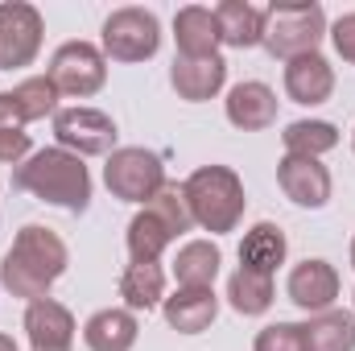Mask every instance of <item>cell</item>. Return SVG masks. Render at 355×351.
Instances as JSON below:
<instances>
[{
    "label": "cell",
    "instance_id": "cell-1",
    "mask_svg": "<svg viewBox=\"0 0 355 351\" xmlns=\"http://www.w3.org/2000/svg\"><path fill=\"white\" fill-rule=\"evenodd\" d=\"M67 261L71 252L58 240V232L42 223H25L0 261V285L21 302H42L50 298V285L67 273Z\"/></svg>",
    "mask_w": 355,
    "mask_h": 351
},
{
    "label": "cell",
    "instance_id": "cell-2",
    "mask_svg": "<svg viewBox=\"0 0 355 351\" xmlns=\"http://www.w3.org/2000/svg\"><path fill=\"white\" fill-rule=\"evenodd\" d=\"M12 182L21 190H29L33 198L54 203L62 211H75V215H83L91 207V174H87V166H83V157H75V153H67L58 145L29 153L17 166Z\"/></svg>",
    "mask_w": 355,
    "mask_h": 351
},
{
    "label": "cell",
    "instance_id": "cell-3",
    "mask_svg": "<svg viewBox=\"0 0 355 351\" xmlns=\"http://www.w3.org/2000/svg\"><path fill=\"white\" fill-rule=\"evenodd\" d=\"M182 190H186L194 228H202L211 236H227V232L240 228L248 198H244V182H240L236 170H227V166H198L182 182Z\"/></svg>",
    "mask_w": 355,
    "mask_h": 351
},
{
    "label": "cell",
    "instance_id": "cell-4",
    "mask_svg": "<svg viewBox=\"0 0 355 351\" xmlns=\"http://www.w3.org/2000/svg\"><path fill=\"white\" fill-rule=\"evenodd\" d=\"M327 37V8L314 4V0H272L265 8V46L272 58L281 62H293L302 54H318Z\"/></svg>",
    "mask_w": 355,
    "mask_h": 351
},
{
    "label": "cell",
    "instance_id": "cell-5",
    "mask_svg": "<svg viewBox=\"0 0 355 351\" xmlns=\"http://www.w3.org/2000/svg\"><path fill=\"white\" fill-rule=\"evenodd\" d=\"M162 50V21L149 8H116L103 21V58L112 62H149Z\"/></svg>",
    "mask_w": 355,
    "mask_h": 351
},
{
    "label": "cell",
    "instance_id": "cell-6",
    "mask_svg": "<svg viewBox=\"0 0 355 351\" xmlns=\"http://www.w3.org/2000/svg\"><path fill=\"white\" fill-rule=\"evenodd\" d=\"M103 182L107 190L120 198V203H137L145 207L162 186H166V166L157 153L141 149V145H128V149H116L103 166Z\"/></svg>",
    "mask_w": 355,
    "mask_h": 351
},
{
    "label": "cell",
    "instance_id": "cell-7",
    "mask_svg": "<svg viewBox=\"0 0 355 351\" xmlns=\"http://www.w3.org/2000/svg\"><path fill=\"white\" fill-rule=\"evenodd\" d=\"M58 149L75 157H112L116 153V120L99 108H58L54 112Z\"/></svg>",
    "mask_w": 355,
    "mask_h": 351
},
{
    "label": "cell",
    "instance_id": "cell-8",
    "mask_svg": "<svg viewBox=\"0 0 355 351\" xmlns=\"http://www.w3.org/2000/svg\"><path fill=\"white\" fill-rule=\"evenodd\" d=\"M50 83L58 87V95L71 99H87L107 83V58L99 46L91 42H67L54 50L50 58Z\"/></svg>",
    "mask_w": 355,
    "mask_h": 351
},
{
    "label": "cell",
    "instance_id": "cell-9",
    "mask_svg": "<svg viewBox=\"0 0 355 351\" xmlns=\"http://www.w3.org/2000/svg\"><path fill=\"white\" fill-rule=\"evenodd\" d=\"M42 33H46V21L33 4L4 0L0 4V71L29 67L42 50Z\"/></svg>",
    "mask_w": 355,
    "mask_h": 351
},
{
    "label": "cell",
    "instance_id": "cell-10",
    "mask_svg": "<svg viewBox=\"0 0 355 351\" xmlns=\"http://www.w3.org/2000/svg\"><path fill=\"white\" fill-rule=\"evenodd\" d=\"M289 302L306 314H322V310H335V298H339V273L331 261H302L289 268Z\"/></svg>",
    "mask_w": 355,
    "mask_h": 351
},
{
    "label": "cell",
    "instance_id": "cell-11",
    "mask_svg": "<svg viewBox=\"0 0 355 351\" xmlns=\"http://www.w3.org/2000/svg\"><path fill=\"white\" fill-rule=\"evenodd\" d=\"M277 182H281L285 198L306 207V211H318L331 203V170L318 157H289L285 153L277 162Z\"/></svg>",
    "mask_w": 355,
    "mask_h": 351
},
{
    "label": "cell",
    "instance_id": "cell-12",
    "mask_svg": "<svg viewBox=\"0 0 355 351\" xmlns=\"http://www.w3.org/2000/svg\"><path fill=\"white\" fill-rule=\"evenodd\" d=\"M25 335H29V348L37 351H71V343H75V314L62 302H54V298L29 302Z\"/></svg>",
    "mask_w": 355,
    "mask_h": 351
},
{
    "label": "cell",
    "instance_id": "cell-13",
    "mask_svg": "<svg viewBox=\"0 0 355 351\" xmlns=\"http://www.w3.org/2000/svg\"><path fill=\"white\" fill-rule=\"evenodd\" d=\"M335 91V67L322 54H302L293 62H285V95L302 108H318L327 103Z\"/></svg>",
    "mask_w": 355,
    "mask_h": 351
},
{
    "label": "cell",
    "instance_id": "cell-14",
    "mask_svg": "<svg viewBox=\"0 0 355 351\" xmlns=\"http://www.w3.org/2000/svg\"><path fill=\"white\" fill-rule=\"evenodd\" d=\"M223 108H227V120L240 132H265V128H272V120H277V95H272L268 83H257V79L236 83V87L227 91Z\"/></svg>",
    "mask_w": 355,
    "mask_h": 351
},
{
    "label": "cell",
    "instance_id": "cell-15",
    "mask_svg": "<svg viewBox=\"0 0 355 351\" xmlns=\"http://www.w3.org/2000/svg\"><path fill=\"white\" fill-rule=\"evenodd\" d=\"M174 42H178V58H215L219 54V21H215V8H202V4L178 8Z\"/></svg>",
    "mask_w": 355,
    "mask_h": 351
},
{
    "label": "cell",
    "instance_id": "cell-16",
    "mask_svg": "<svg viewBox=\"0 0 355 351\" xmlns=\"http://www.w3.org/2000/svg\"><path fill=\"white\" fill-rule=\"evenodd\" d=\"M170 83L186 103H202V99H215L223 83H227V62L215 54V58H174L170 67Z\"/></svg>",
    "mask_w": 355,
    "mask_h": 351
},
{
    "label": "cell",
    "instance_id": "cell-17",
    "mask_svg": "<svg viewBox=\"0 0 355 351\" xmlns=\"http://www.w3.org/2000/svg\"><path fill=\"white\" fill-rule=\"evenodd\" d=\"M215 21H219V42L232 50H252L265 42V8L248 0H223L215 8Z\"/></svg>",
    "mask_w": 355,
    "mask_h": 351
},
{
    "label": "cell",
    "instance_id": "cell-18",
    "mask_svg": "<svg viewBox=\"0 0 355 351\" xmlns=\"http://www.w3.org/2000/svg\"><path fill=\"white\" fill-rule=\"evenodd\" d=\"M162 310L178 335H202L219 314V298L215 289H178L174 298L162 302Z\"/></svg>",
    "mask_w": 355,
    "mask_h": 351
},
{
    "label": "cell",
    "instance_id": "cell-19",
    "mask_svg": "<svg viewBox=\"0 0 355 351\" xmlns=\"http://www.w3.org/2000/svg\"><path fill=\"white\" fill-rule=\"evenodd\" d=\"M289 257V240H285V232L277 228V223H257V228H248V236H244V244H240V268H248V273H265L272 277L281 264Z\"/></svg>",
    "mask_w": 355,
    "mask_h": 351
},
{
    "label": "cell",
    "instance_id": "cell-20",
    "mask_svg": "<svg viewBox=\"0 0 355 351\" xmlns=\"http://www.w3.org/2000/svg\"><path fill=\"white\" fill-rule=\"evenodd\" d=\"M137 314L132 310H120V306H112V310H99V314H91L87 327H83V343L91 351H132L137 343Z\"/></svg>",
    "mask_w": 355,
    "mask_h": 351
},
{
    "label": "cell",
    "instance_id": "cell-21",
    "mask_svg": "<svg viewBox=\"0 0 355 351\" xmlns=\"http://www.w3.org/2000/svg\"><path fill=\"white\" fill-rule=\"evenodd\" d=\"M219 264H223V252H219L211 240H190V244H182L178 257H174L178 289H211L215 277H219Z\"/></svg>",
    "mask_w": 355,
    "mask_h": 351
},
{
    "label": "cell",
    "instance_id": "cell-22",
    "mask_svg": "<svg viewBox=\"0 0 355 351\" xmlns=\"http://www.w3.org/2000/svg\"><path fill=\"white\" fill-rule=\"evenodd\" d=\"M120 298H124V310H153L166 302V268L157 261H132L120 277Z\"/></svg>",
    "mask_w": 355,
    "mask_h": 351
},
{
    "label": "cell",
    "instance_id": "cell-23",
    "mask_svg": "<svg viewBox=\"0 0 355 351\" xmlns=\"http://www.w3.org/2000/svg\"><path fill=\"white\" fill-rule=\"evenodd\" d=\"M306 351H355V314L352 310H322L302 323Z\"/></svg>",
    "mask_w": 355,
    "mask_h": 351
},
{
    "label": "cell",
    "instance_id": "cell-24",
    "mask_svg": "<svg viewBox=\"0 0 355 351\" xmlns=\"http://www.w3.org/2000/svg\"><path fill=\"white\" fill-rule=\"evenodd\" d=\"M281 145L289 157H322L339 145V128L331 120H293L281 132Z\"/></svg>",
    "mask_w": 355,
    "mask_h": 351
},
{
    "label": "cell",
    "instance_id": "cell-25",
    "mask_svg": "<svg viewBox=\"0 0 355 351\" xmlns=\"http://www.w3.org/2000/svg\"><path fill=\"white\" fill-rule=\"evenodd\" d=\"M174 244V232L149 211V207H141L137 215H132V223H128V257L132 261H162V252Z\"/></svg>",
    "mask_w": 355,
    "mask_h": 351
},
{
    "label": "cell",
    "instance_id": "cell-26",
    "mask_svg": "<svg viewBox=\"0 0 355 351\" xmlns=\"http://www.w3.org/2000/svg\"><path fill=\"white\" fill-rule=\"evenodd\" d=\"M227 302L236 314L244 318H257L272 306V277L265 273H248V268H236L232 281H227Z\"/></svg>",
    "mask_w": 355,
    "mask_h": 351
},
{
    "label": "cell",
    "instance_id": "cell-27",
    "mask_svg": "<svg viewBox=\"0 0 355 351\" xmlns=\"http://www.w3.org/2000/svg\"><path fill=\"white\" fill-rule=\"evenodd\" d=\"M12 99H17L25 124H29V120H46V116L58 112V87L50 83V75H33V79L17 83V87H12Z\"/></svg>",
    "mask_w": 355,
    "mask_h": 351
},
{
    "label": "cell",
    "instance_id": "cell-28",
    "mask_svg": "<svg viewBox=\"0 0 355 351\" xmlns=\"http://www.w3.org/2000/svg\"><path fill=\"white\" fill-rule=\"evenodd\" d=\"M145 207H149V211H153V215L170 228V232H174V240L182 236V232H190V228H194V215H190L186 190H182L178 182H166V186H162V190L145 203Z\"/></svg>",
    "mask_w": 355,
    "mask_h": 351
},
{
    "label": "cell",
    "instance_id": "cell-29",
    "mask_svg": "<svg viewBox=\"0 0 355 351\" xmlns=\"http://www.w3.org/2000/svg\"><path fill=\"white\" fill-rule=\"evenodd\" d=\"M252 351H306V331L302 323H268L257 335Z\"/></svg>",
    "mask_w": 355,
    "mask_h": 351
},
{
    "label": "cell",
    "instance_id": "cell-30",
    "mask_svg": "<svg viewBox=\"0 0 355 351\" xmlns=\"http://www.w3.org/2000/svg\"><path fill=\"white\" fill-rule=\"evenodd\" d=\"M327 37L335 42V54L355 67V12H343L335 25H327Z\"/></svg>",
    "mask_w": 355,
    "mask_h": 351
},
{
    "label": "cell",
    "instance_id": "cell-31",
    "mask_svg": "<svg viewBox=\"0 0 355 351\" xmlns=\"http://www.w3.org/2000/svg\"><path fill=\"white\" fill-rule=\"evenodd\" d=\"M21 157H29V132L25 128L0 132V166H21Z\"/></svg>",
    "mask_w": 355,
    "mask_h": 351
},
{
    "label": "cell",
    "instance_id": "cell-32",
    "mask_svg": "<svg viewBox=\"0 0 355 351\" xmlns=\"http://www.w3.org/2000/svg\"><path fill=\"white\" fill-rule=\"evenodd\" d=\"M8 128H25V116L17 108L12 91H0V132H8Z\"/></svg>",
    "mask_w": 355,
    "mask_h": 351
},
{
    "label": "cell",
    "instance_id": "cell-33",
    "mask_svg": "<svg viewBox=\"0 0 355 351\" xmlns=\"http://www.w3.org/2000/svg\"><path fill=\"white\" fill-rule=\"evenodd\" d=\"M0 351H21V348L12 343V335H0Z\"/></svg>",
    "mask_w": 355,
    "mask_h": 351
},
{
    "label": "cell",
    "instance_id": "cell-34",
    "mask_svg": "<svg viewBox=\"0 0 355 351\" xmlns=\"http://www.w3.org/2000/svg\"><path fill=\"white\" fill-rule=\"evenodd\" d=\"M352 268H355V240H352Z\"/></svg>",
    "mask_w": 355,
    "mask_h": 351
},
{
    "label": "cell",
    "instance_id": "cell-35",
    "mask_svg": "<svg viewBox=\"0 0 355 351\" xmlns=\"http://www.w3.org/2000/svg\"><path fill=\"white\" fill-rule=\"evenodd\" d=\"M352 149H355V132H352Z\"/></svg>",
    "mask_w": 355,
    "mask_h": 351
},
{
    "label": "cell",
    "instance_id": "cell-36",
    "mask_svg": "<svg viewBox=\"0 0 355 351\" xmlns=\"http://www.w3.org/2000/svg\"><path fill=\"white\" fill-rule=\"evenodd\" d=\"M29 351H37V348H29Z\"/></svg>",
    "mask_w": 355,
    "mask_h": 351
},
{
    "label": "cell",
    "instance_id": "cell-37",
    "mask_svg": "<svg viewBox=\"0 0 355 351\" xmlns=\"http://www.w3.org/2000/svg\"><path fill=\"white\" fill-rule=\"evenodd\" d=\"M352 302H355V298H352Z\"/></svg>",
    "mask_w": 355,
    "mask_h": 351
}]
</instances>
